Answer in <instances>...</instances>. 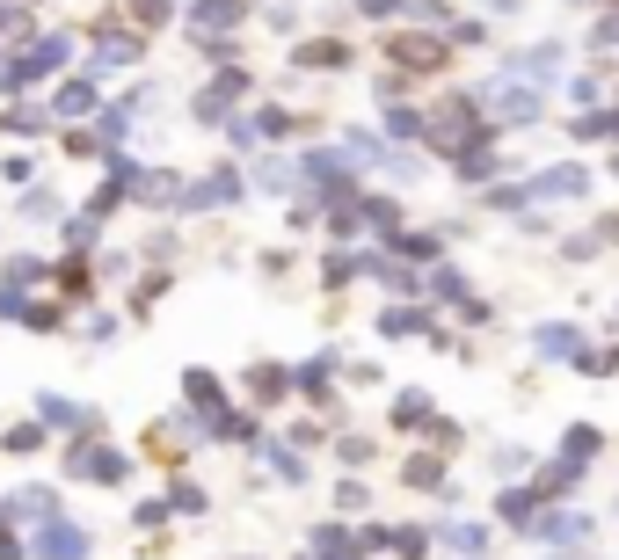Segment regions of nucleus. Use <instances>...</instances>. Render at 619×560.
Returning <instances> with one entry per match:
<instances>
[{"label": "nucleus", "instance_id": "f257e3e1", "mask_svg": "<svg viewBox=\"0 0 619 560\" xmlns=\"http://www.w3.org/2000/svg\"><path fill=\"white\" fill-rule=\"evenodd\" d=\"M37 553H44V560H73V553H81V546H73V531H51V539H44V546H37Z\"/></svg>", "mask_w": 619, "mask_h": 560}]
</instances>
